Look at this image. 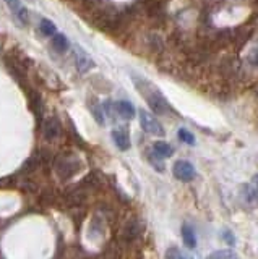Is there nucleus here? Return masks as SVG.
Instances as JSON below:
<instances>
[{
	"label": "nucleus",
	"mask_w": 258,
	"mask_h": 259,
	"mask_svg": "<svg viewBox=\"0 0 258 259\" xmlns=\"http://www.w3.org/2000/svg\"><path fill=\"white\" fill-rule=\"evenodd\" d=\"M153 152H155L158 157L166 159V157H171L172 156L174 149H172L171 144H167L164 141H156L155 144H153Z\"/></svg>",
	"instance_id": "obj_11"
},
{
	"label": "nucleus",
	"mask_w": 258,
	"mask_h": 259,
	"mask_svg": "<svg viewBox=\"0 0 258 259\" xmlns=\"http://www.w3.org/2000/svg\"><path fill=\"white\" fill-rule=\"evenodd\" d=\"M166 259H193L192 254L185 253V251L179 249V248H169L166 253Z\"/></svg>",
	"instance_id": "obj_16"
},
{
	"label": "nucleus",
	"mask_w": 258,
	"mask_h": 259,
	"mask_svg": "<svg viewBox=\"0 0 258 259\" xmlns=\"http://www.w3.org/2000/svg\"><path fill=\"white\" fill-rule=\"evenodd\" d=\"M172 174L177 180H180V182H192L197 175L195 167H193L189 160H177L172 167Z\"/></svg>",
	"instance_id": "obj_4"
},
{
	"label": "nucleus",
	"mask_w": 258,
	"mask_h": 259,
	"mask_svg": "<svg viewBox=\"0 0 258 259\" xmlns=\"http://www.w3.org/2000/svg\"><path fill=\"white\" fill-rule=\"evenodd\" d=\"M253 186H255V190H256V193H258V175L253 177Z\"/></svg>",
	"instance_id": "obj_21"
},
{
	"label": "nucleus",
	"mask_w": 258,
	"mask_h": 259,
	"mask_svg": "<svg viewBox=\"0 0 258 259\" xmlns=\"http://www.w3.org/2000/svg\"><path fill=\"white\" fill-rule=\"evenodd\" d=\"M112 141L116 143V146L120 151H128L132 146L130 138H128V135L122 132V130H114V132H112Z\"/></svg>",
	"instance_id": "obj_9"
},
{
	"label": "nucleus",
	"mask_w": 258,
	"mask_h": 259,
	"mask_svg": "<svg viewBox=\"0 0 258 259\" xmlns=\"http://www.w3.org/2000/svg\"><path fill=\"white\" fill-rule=\"evenodd\" d=\"M132 78H133L135 88L138 89L140 94L144 97V101H146V104L150 105L153 112H156L158 115H167V113L172 112L171 105H169V102L166 101V97L161 94V91L156 86H153L150 81L143 79L140 76L133 75Z\"/></svg>",
	"instance_id": "obj_1"
},
{
	"label": "nucleus",
	"mask_w": 258,
	"mask_h": 259,
	"mask_svg": "<svg viewBox=\"0 0 258 259\" xmlns=\"http://www.w3.org/2000/svg\"><path fill=\"white\" fill-rule=\"evenodd\" d=\"M90 110L94 115L96 121H98L99 125H104V113H102V109L99 107L98 104H90Z\"/></svg>",
	"instance_id": "obj_19"
},
{
	"label": "nucleus",
	"mask_w": 258,
	"mask_h": 259,
	"mask_svg": "<svg viewBox=\"0 0 258 259\" xmlns=\"http://www.w3.org/2000/svg\"><path fill=\"white\" fill-rule=\"evenodd\" d=\"M114 110L122 118H125V120H132L135 117V113H136L133 104L128 102V101H117V102H114Z\"/></svg>",
	"instance_id": "obj_8"
},
{
	"label": "nucleus",
	"mask_w": 258,
	"mask_h": 259,
	"mask_svg": "<svg viewBox=\"0 0 258 259\" xmlns=\"http://www.w3.org/2000/svg\"><path fill=\"white\" fill-rule=\"evenodd\" d=\"M52 47L59 54H63L70 49V40L67 39L65 34H62V32H55V34L52 36Z\"/></svg>",
	"instance_id": "obj_10"
},
{
	"label": "nucleus",
	"mask_w": 258,
	"mask_h": 259,
	"mask_svg": "<svg viewBox=\"0 0 258 259\" xmlns=\"http://www.w3.org/2000/svg\"><path fill=\"white\" fill-rule=\"evenodd\" d=\"M247 63H248V67H252V68L258 67V42L255 46H252V49L248 51V54H247Z\"/></svg>",
	"instance_id": "obj_17"
},
{
	"label": "nucleus",
	"mask_w": 258,
	"mask_h": 259,
	"mask_svg": "<svg viewBox=\"0 0 258 259\" xmlns=\"http://www.w3.org/2000/svg\"><path fill=\"white\" fill-rule=\"evenodd\" d=\"M39 29H41V32L46 37H52L55 32H57V26L47 18H43L41 21H39Z\"/></svg>",
	"instance_id": "obj_13"
},
{
	"label": "nucleus",
	"mask_w": 258,
	"mask_h": 259,
	"mask_svg": "<svg viewBox=\"0 0 258 259\" xmlns=\"http://www.w3.org/2000/svg\"><path fill=\"white\" fill-rule=\"evenodd\" d=\"M62 132V126H60V121L57 117H49V118H46L44 120V123H43V133H44V138L46 140H55V138H59Z\"/></svg>",
	"instance_id": "obj_6"
},
{
	"label": "nucleus",
	"mask_w": 258,
	"mask_h": 259,
	"mask_svg": "<svg viewBox=\"0 0 258 259\" xmlns=\"http://www.w3.org/2000/svg\"><path fill=\"white\" fill-rule=\"evenodd\" d=\"M5 4L12 10V13L17 16V20L21 24H25V26H26L28 21H29V12H28V8L23 5L20 0H5Z\"/></svg>",
	"instance_id": "obj_7"
},
{
	"label": "nucleus",
	"mask_w": 258,
	"mask_h": 259,
	"mask_svg": "<svg viewBox=\"0 0 258 259\" xmlns=\"http://www.w3.org/2000/svg\"><path fill=\"white\" fill-rule=\"evenodd\" d=\"M138 117H140V125L146 133L155 135V136H164V128L155 115H151L146 110H140Z\"/></svg>",
	"instance_id": "obj_3"
},
{
	"label": "nucleus",
	"mask_w": 258,
	"mask_h": 259,
	"mask_svg": "<svg viewBox=\"0 0 258 259\" xmlns=\"http://www.w3.org/2000/svg\"><path fill=\"white\" fill-rule=\"evenodd\" d=\"M182 240L185 243V246L187 248H195L197 246V237H195V232L190 225L183 224L182 225Z\"/></svg>",
	"instance_id": "obj_12"
},
{
	"label": "nucleus",
	"mask_w": 258,
	"mask_h": 259,
	"mask_svg": "<svg viewBox=\"0 0 258 259\" xmlns=\"http://www.w3.org/2000/svg\"><path fill=\"white\" fill-rule=\"evenodd\" d=\"M73 60H75V65L80 73H86L90 71L91 68H94V62L90 55H88L82 47L75 46V51H73Z\"/></svg>",
	"instance_id": "obj_5"
},
{
	"label": "nucleus",
	"mask_w": 258,
	"mask_h": 259,
	"mask_svg": "<svg viewBox=\"0 0 258 259\" xmlns=\"http://www.w3.org/2000/svg\"><path fill=\"white\" fill-rule=\"evenodd\" d=\"M179 140L182 141V143H185V144H190V146H193L195 144V136H193L189 130H185V128H180L179 130Z\"/></svg>",
	"instance_id": "obj_18"
},
{
	"label": "nucleus",
	"mask_w": 258,
	"mask_h": 259,
	"mask_svg": "<svg viewBox=\"0 0 258 259\" xmlns=\"http://www.w3.org/2000/svg\"><path fill=\"white\" fill-rule=\"evenodd\" d=\"M206 259H237V256L232 249H217L208 254Z\"/></svg>",
	"instance_id": "obj_15"
},
{
	"label": "nucleus",
	"mask_w": 258,
	"mask_h": 259,
	"mask_svg": "<svg viewBox=\"0 0 258 259\" xmlns=\"http://www.w3.org/2000/svg\"><path fill=\"white\" fill-rule=\"evenodd\" d=\"M150 162H151V165L158 170V172H163V170H164V165L161 164V157H158L155 152H153L151 156H150Z\"/></svg>",
	"instance_id": "obj_20"
},
{
	"label": "nucleus",
	"mask_w": 258,
	"mask_h": 259,
	"mask_svg": "<svg viewBox=\"0 0 258 259\" xmlns=\"http://www.w3.org/2000/svg\"><path fill=\"white\" fill-rule=\"evenodd\" d=\"M54 168L60 178H70L82 168V162L73 154H62L54 160Z\"/></svg>",
	"instance_id": "obj_2"
},
{
	"label": "nucleus",
	"mask_w": 258,
	"mask_h": 259,
	"mask_svg": "<svg viewBox=\"0 0 258 259\" xmlns=\"http://www.w3.org/2000/svg\"><path fill=\"white\" fill-rule=\"evenodd\" d=\"M242 201L248 202V204H256L258 202V193L255 188H252V186H244L242 188Z\"/></svg>",
	"instance_id": "obj_14"
}]
</instances>
